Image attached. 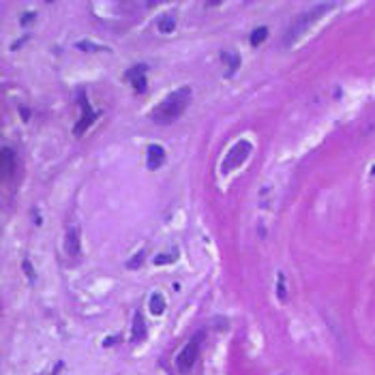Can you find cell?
Wrapping results in <instances>:
<instances>
[{
	"label": "cell",
	"instance_id": "cell-1",
	"mask_svg": "<svg viewBox=\"0 0 375 375\" xmlns=\"http://www.w3.org/2000/svg\"><path fill=\"white\" fill-rule=\"evenodd\" d=\"M191 103V88L184 86V88L174 90L172 95H167L159 105L152 110V120L157 124H172L184 114V110Z\"/></svg>",
	"mask_w": 375,
	"mask_h": 375
},
{
	"label": "cell",
	"instance_id": "cell-2",
	"mask_svg": "<svg viewBox=\"0 0 375 375\" xmlns=\"http://www.w3.org/2000/svg\"><path fill=\"white\" fill-rule=\"evenodd\" d=\"M333 7H335V2H322V4H315V7L311 11H307V13H300V15H298V20L290 26L287 35L283 37V43H285V45H292V43H294L304 30H309V26H311L313 21H317L326 13V11L333 9Z\"/></svg>",
	"mask_w": 375,
	"mask_h": 375
},
{
	"label": "cell",
	"instance_id": "cell-3",
	"mask_svg": "<svg viewBox=\"0 0 375 375\" xmlns=\"http://www.w3.org/2000/svg\"><path fill=\"white\" fill-rule=\"evenodd\" d=\"M202 341H204V333H197L189 339V343L178 352L176 356V369L180 373H189L193 369V365L199 358V350H202Z\"/></svg>",
	"mask_w": 375,
	"mask_h": 375
},
{
	"label": "cell",
	"instance_id": "cell-4",
	"mask_svg": "<svg viewBox=\"0 0 375 375\" xmlns=\"http://www.w3.org/2000/svg\"><path fill=\"white\" fill-rule=\"evenodd\" d=\"M253 150V146L251 142H247V139H240V142H236L230 148V152L225 155V159L223 163H221V172L227 174V172H232V170H236L238 165H242V161L249 157V152Z\"/></svg>",
	"mask_w": 375,
	"mask_h": 375
},
{
	"label": "cell",
	"instance_id": "cell-5",
	"mask_svg": "<svg viewBox=\"0 0 375 375\" xmlns=\"http://www.w3.org/2000/svg\"><path fill=\"white\" fill-rule=\"evenodd\" d=\"M79 105H81V110H84V114H81V118H79L78 122H75V127H73V133H75V135L86 133V131H88L90 124L95 122L97 118H99V114L92 110L90 103H88V99H86V92H81V97H79Z\"/></svg>",
	"mask_w": 375,
	"mask_h": 375
},
{
	"label": "cell",
	"instance_id": "cell-6",
	"mask_svg": "<svg viewBox=\"0 0 375 375\" xmlns=\"http://www.w3.org/2000/svg\"><path fill=\"white\" fill-rule=\"evenodd\" d=\"M124 78L131 81L135 92L142 95V92L146 90V64H135V67H131L127 73H124Z\"/></svg>",
	"mask_w": 375,
	"mask_h": 375
},
{
	"label": "cell",
	"instance_id": "cell-7",
	"mask_svg": "<svg viewBox=\"0 0 375 375\" xmlns=\"http://www.w3.org/2000/svg\"><path fill=\"white\" fill-rule=\"evenodd\" d=\"M64 251H67V255H71V257H78L81 253V238L75 227H69L67 234H64Z\"/></svg>",
	"mask_w": 375,
	"mask_h": 375
},
{
	"label": "cell",
	"instance_id": "cell-8",
	"mask_svg": "<svg viewBox=\"0 0 375 375\" xmlns=\"http://www.w3.org/2000/svg\"><path fill=\"white\" fill-rule=\"evenodd\" d=\"M165 161V148L161 144H150L148 146V170H159Z\"/></svg>",
	"mask_w": 375,
	"mask_h": 375
},
{
	"label": "cell",
	"instance_id": "cell-9",
	"mask_svg": "<svg viewBox=\"0 0 375 375\" xmlns=\"http://www.w3.org/2000/svg\"><path fill=\"white\" fill-rule=\"evenodd\" d=\"M146 333H148V328H146V322H144V315L139 311L133 313V324H131V341L135 343H139V341L146 339Z\"/></svg>",
	"mask_w": 375,
	"mask_h": 375
},
{
	"label": "cell",
	"instance_id": "cell-10",
	"mask_svg": "<svg viewBox=\"0 0 375 375\" xmlns=\"http://www.w3.org/2000/svg\"><path fill=\"white\" fill-rule=\"evenodd\" d=\"M15 172V152L9 148V146H4L2 148V176L4 178H11Z\"/></svg>",
	"mask_w": 375,
	"mask_h": 375
},
{
	"label": "cell",
	"instance_id": "cell-11",
	"mask_svg": "<svg viewBox=\"0 0 375 375\" xmlns=\"http://www.w3.org/2000/svg\"><path fill=\"white\" fill-rule=\"evenodd\" d=\"M157 28H159V32H163V35H170V32L176 30V18H174L172 13L161 15L159 21H157Z\"/></svg>",
	"mask_w": 375,
	"mask_h": 375
},
{
	"label": "cell",
	"instance_id": "cell-12",
	"mask_svg": "<svg viewBox=\"0 0 375 375\" xmlns=\"http://www.w3.org/2000/svg\"><path fill=\"white\" fill-rule=\"evenodd\" d=\"M221 60L230 67L227 75H232L234 71H238V67H240V54H236V52H221Z\"/></svg>",
	"mask_w": 375,
	"mask_h": 375
},
{
	"label": "cell",
	"instance_id": "cell-13",
	"mask_svg": "<svg viewBox=\"0 0 375 375\" xmlns=\"http://www.w3.org/2000/svg\"><path fill=\"white\" fill-rule=\"evenodd\" d=\"M148 307H150V313H155V315H161L163 311H165V298H163L161 294H150V300H148Z\"/></svg>",
	"mask_w": 375,
	"mask_h": 375
},
{
	"label": "cell",
	"instance_id": "cell-14",
	"mask_svg": "<svg viewBox=\"0 0 375 375\" xmlns=\"http://www.w3.org/2000/svg\"><path fill=\"white\" fill-rule=\"evenodd\" d=\"M266 37H268V28H266V26H259V28H255V30L251 32L249 41H251L253 47H257V45H262V43L266 41Z\"/></svg>",
	"mask_w": 375,
	"mask_h": 375
},
{
	"label": "cell",
	"instance_id": "cell-15",
	"mask_svg": "<svg viewBox=\"0 0 375 375\" xmlns=\"http://www.w3.org/2000/svg\"><path fill=\"white\" fill-rule=\"evenodd\" d=\"M155 266H165V264H172V262H176V251L174 253H159L155 259Z\"/></svg>",
	"mask_w": 375,
	"mask_h": 375
},
{
	"label": "cell",
	"instance_id": "cell-16",
	"mask_svg": "<svg viewBox=\"0 0 375 375\" xmlns=\"http://www.w3.org/2000/svg\"><path fill=\"white\" fill-rule=\"evenodd\" d=\"M75 47H78V50H84V52H97V50H101L99 45H95V43H90V41H79V43H75Z\"/></svg>",
	"mask_w": 375,
	"mask_h": 375
},
{
	"label": "cell",
	"instance_id": "cell-17",
	"mask_svg": "<svg viewBox=\"0 0 375 375\" xmlns=\"http://www.w3.org/2000/svg\"><path fill=\"white\" fill-rule=\"evenodd\" d=\"M21 268H24V273H26V276H28L30 281H35V268H32L30 259H24V262H21Z\"/></svg>",
	"mask_w": 375,
	"mask_h": 375
},
{
	"label": "cell",
	"instance_id": "cell-18",
	"mask_svg": "<svg viewBox=\"0 0 375 375\" xmlns=\"http://www.w3.org/2000/svg\"><path fill=\"white\" fill-rule=\"evenodd\" d=\"M144 251H139L138 255H135V259H131V262H127V268H139L142 266V262H144Z\"/></svg>",
	"mask_w": 375,
	"mask_h": 375
},
{
	"label": "cell",
	"instance_id": "cell-19",
	"mask_svg": "<svg viewBox=\"0 0 375 375\" xmlns=\"http://www.w3.org/2000/svg\"><path fill=\"white\" fill-rule=\"evenodd\" d=\"M283 275H279V285H276V290H279V300L281 302H285L287 300V296H285V283H283Z\"/></svg>",
	"mask_w": 375,
	"mask_h": 375
},
{
	"label": "cell",
	"instance_id": "cell-20",
	"mask_svg": "<svg viewBox=\"0 0 375 375\" xmlns=\"http://www.w3.org/2000/svg\"><path fill=\"white\" fill-rule=\"evenodd\" d=\"M32 20H35V13H24V18H21V26H26Z\"/></svg>",
	"mask_w": 375,
	"mask_h": 375
},
{
	"label": "cell",
	"instance_id": "cell-21",
	"mask_svg": "<svg viewBox=\"0 0 375 375\" xmlns=\"http://www.w3.org/2000/svg\"><path fill=\"white\" fill-rule=\"evenodd\" d=\"M20 114H21V118H24V120H28V118H30V112L26 110V107H20Z\"/></svg>",
	"mask_w": 375,
	"mask_h": 375
}]
</instances>
